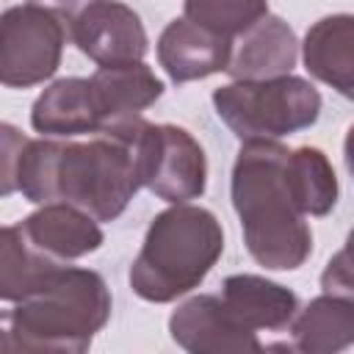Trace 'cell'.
<instances>
[{
	"mask_svg": "<svg viewBox=\"0 0 354 354\" xmlns=\"http://www.w3.org/2000/svg\"><path fill=\"white\" fill-rule=\"evenodd\" d=\"M227 310L252 332H282L290 329L299 315V296L257 274H232L221 282L218 293Z\"/></svg>",
	"mask_w": 354,
	"mask_h": 354,
	"instance_id": "15",
	"label": "cell"
},
{
	"mask_svg": "<svg viewBox=\"0 0 354 354\" xmlns=\"http://www.w3.org/2000/svg\"><path fill=\"white\" fill-rule=\"evenodd\" d=\"M171 340L191 354H257L266 346L246 329L216 293H199L177 304L169 318Z\"/></svg>",
	"mask_w": 354,
	"mask_h": 354,
	"instance_id": "9",
	"label": "cell"
},
{
	"mask_svg": "<svg viewBox=\"0 0 354 354\" xmlns=\"http://www.w3.org/2000/svg\"><path fill=\"white\" fill-rule=\"evenodd\" d=\"M343 160H346V169H348L351 180H354V124L348 127L346 141H343Z\"/></svg>",
	"mask_w": 354,
	"mask_h": 354,
	"instance_id": "23",
	"label": "cell"
},
{
	"mask_svg": "<svg viewBox=\"0 0 354 354\" xmlns=\"http://www.w3.org/2000/svg\"><path fill=\"white\" fill-rule=\"evenodd\" d=\"M207 158L199 141L177 124H147V188L169 202H191L205 194Z\"/></svg>",
	"mask_w": 354,
	"mask_h": 354,
	"instance_id": "7",
	"label": "cell"
},
{
	"mask_svg": "<svg viewBox=\"0 0 354 354\" xmlns=\"http://www.w3.org/2000/svg\"><path fill=\"white\" fill-rule=\"evenodd\" d=\"M293 351L301 354H337L354 346V301L321 293L290 324Z\"/></svg>",
	"mask_w": 354,
	"mask_h": 354,
	"instance_id": "17",
	"label": "cell"
},
{
	"mask_svg": "<svg viewBox=\"0 0 354 354\" xmlns=\"http://www.w3.org/2000/svg\"><path fill=\"white\" fill-rule=\"evenodd\" d=\"M28 3H36V6H44V8H50V11H55L64 22H69L86 3H91V0H28Z\"/></svg>",
	"mask_w": 354,
	"mask_h": 354,
	"instance_id": "22",
	"label": "cell"
},
{
	"mask_svg": "<svg viewBox=\"0 0 354 354\" xmlns=\"http://www.w3.org/2000/svg\"><path fill=\"white\" fill-rule=\"evenodd\" d=\"M288 152L279 141H243L230 180L246 252L271 271H296L313 252L307 216L296 207L285 177Z\"/></svg>",
	"mask_w": 354,
	"mask_h": 354,
	"instance_id": "2",
	"label": "cell"
},
{
	"mask_svg": "<svg viewBox=\"0 0 354 354\" xmlns=\"http://www.w3.org/2000/svg\"><path fill=\"white\" fill-rule=\"evenodd\" d=\"M91 86L105 119V127L138 119L163 97V80L144 61L105 64L91 75Z\"/></svg>",
	"mask_w": 354,
	"mask_h": 354,
	"instance_id": "16",
	"label": "cell"
},
{
	"mask_svg": "<svg viewBox=\"0 0 354 354\" xmlns=\"http://www.w3.org/2000/svg\"><path fill=\"white\" fill-rule=\"evenodd\" d=\"M285 177L296 207L304 216H329L337 205V177L324 149L318 147H296L288 152Z\"/></svg>",
	"mask_w": 354,
	"mask_h": 354,
	"instance_id": "18",
	"label": "cell"
},
{
	"mask_svg": "<svg viewBox=\"0 0 354 354\" xmlns=\"http://www.w3.org/2000/svg\"><path fill=\"white\" fill-rule=\"evenodd\" d=\"M69 39L94 64L144 61L149 39L141 17L122 0H91L69 22Z\"/></svg>",
	"mask_w": 354,
	"mask_h": 354,
	"instance_id": "8",
	"label": "cell"
},
{
	"mask_svg": "<svg viewBox=\"0 0 354 354\" xmlns=\"http://www.w3.org/2000/svg\"><path fill=\"white\" fill-rule=\"evenodd\" d=\"M296 61L299 39L293 28L282 17L268 14L235 39L227 75L232 80H271L290 75Z\"/></svg>",
	"mask_w": 354,
	"mask_h": 354,
	"instance_id": "13",
	"label": "cell"
},
{
	"mask_svg": "<svg viewBox=\"0 0 354 354\" xmlns=\"http://www.w3.org/2000/svg\"><path fill=\"white\" fill-rule=\"evenodd\" d=\"M17 224L39 252L61 263L86 257L105 243L100 221L66 202H47Z\"/></svg>",
	"mask_w": 354,
	"mask_h": 354,
	"instance_id": "12",
	"label": "cell"
},
{
	"mask_svg": "<svg viewBox=\"0 0 354 354\" xmlns=\"http://www.w3.org/2000/svg\"><path fill=\"white\" fill-rule=\"evenodd\" d=\"M321 290L354 301V227L348 230L346 246L329 257L321 271Z\"/></svg>",
	"mask_w": 354,
	"mask_h": 354,
	"instance_id": "21",
	"label": "cell"
},
{
	"mask_svg": "<svg viewBox=\"0 0 354 354\" xmlns=\"http://www.w3.org/2000/svg\"><path fill=\"white\" fill-rule=\"evenodd\" d=\"M147 119L105 127L86 138H25L0 124V194L33 205L66 202L97 221H113L147 188Z\"/></svg>",
	"mask_w": 354,
	"mask_h": 354,
	"instance_id": "1",
	"label": "cell"
},
{
	"mask_svg": "<svg viewBox=\"0 0 354 354\" xmlns=\"http://www.w3.org/2000/svg\"><path fill=\"white\" fill-rule=\"evenodd\" d=\"M69 39L66 22L36 3L11 6L0 17V83L30 88L50 80Z\"/></svg>",
	"mask_w": 354,
	"mask_h": 354,
	"instance_id": "6",
	"label": "cell"
},
{
	"mask_svg": "<svg viewBox=\"0 0 354 354\" xmlns=\"http://www.w3.org/2000/svg\"><path fill=\"white\" fill-rule=\"evenodd\" d=\"M111 307L100 271L58 263L3 313L0 346L11 354H83L111 321Z\"/></svg>",
	"mask_w": 354,
	"mask_h": 354,
	"instance_id": "3",
	"label": "cell"
},
{
	"mask_svg": "<svg viewBox=\"0 0 354 354\" xmlns=\"http://www.w3.org/2000/svg\"><path fill=\"white\" fill-rule=\"evenodd\" d=\"M232 44L235 41L213 33L210 28L188 17H177L158 36L155 53L169 80L191 83V80H205L216 72H227Z\"/></svg>",
	"mask_w": 354,
	"mask_h": 354,
	"instance_id": "10",
	"label": "cell"
},
{
	"mask_svg": "<svg viewBox=\"0 0 354 354\" xmlns=\"http://www.w3.org/2000/svg\"><path fill=\"white\" fill-rule=\"evenodd\" d=\"M216 116L243 141H279L318 122L321 91L296 75L271 80H232L213 91Z\"/></svg>",
	"mask_w": 354,
	"mask_h": 354,
	"instance_id": "5",
	"label": "cell"
},
{
	"mask_svg": "<svg viewBox=\"0 0 354 354\" xmlns=\"http://www.w3.org/2000/svg\"><path fill=\"white\" fill-rule=\"evenodd\" d=\"M304 69L354 102V14H329L310 25L301 41Z\"/></svg>",
	"mask_w": 354,
	"mask_h": 354,
	"instance_id": "14",
	"label": "cell"
},
{
	"mask_svg": "<svg viewBox=\"0 0 354 354\" xmlns=\"http://www.w3.org/2000/svg\"><path fill=\"white\" fill-rule=\"evenodd\" d=\"M221 252V221L207 207L180 202L149 221L127 282L138 299L169 304L199 288Z\"/></svg>",
	"mask_w": 354,
	"mask_h": 354,
	"instance_id": "4",
	"label": "cell"
},
{
	"mask_svg": "<svg viewBox=\"0 0 354 354\" xmlns=\"http://www.w3.org/2000/svg\"><path fill=\"white\" fill-rule=\"evenodd\" d=\"M183 17L235 41L268 17V0H183Z\"/></svg>",
	"mask_w": 354,
	"mask_h": 354,
	"instance_id": "20",
	"label": "cell"
},
{
	"mask_svg": "<svg viewBox=\"0 0 354 354\" xmlns=\"http://www.w3.org/2000/svg\"><path fill=\"white\" fill-rule=\"evenodd\" d=\"M30 124L50 138H83L105 130L91 77H61L50 83L30 108Z\"/></svg>",
	"mask_w": 354,
	"mask_h": 354,
	"instance_id": "11",
	"label": "cell"
},
{
	"mask_svg": "<svg viewBox=\"0 0 354 354\" xmlns=\"http://www.w3.org/2000/svg\"><path fill=\"white\" fill-rule=\"evenodd\" d=\"M61 260L47 257L39 252L19 230V224H8L0 232V299L14 304L28 290L36 288V282Z\"/></svg>",
	"mask_w": 354,
	"mask_h": 354,
	"instance_id": "19",
	"label": "cell"
}]
</instances>
